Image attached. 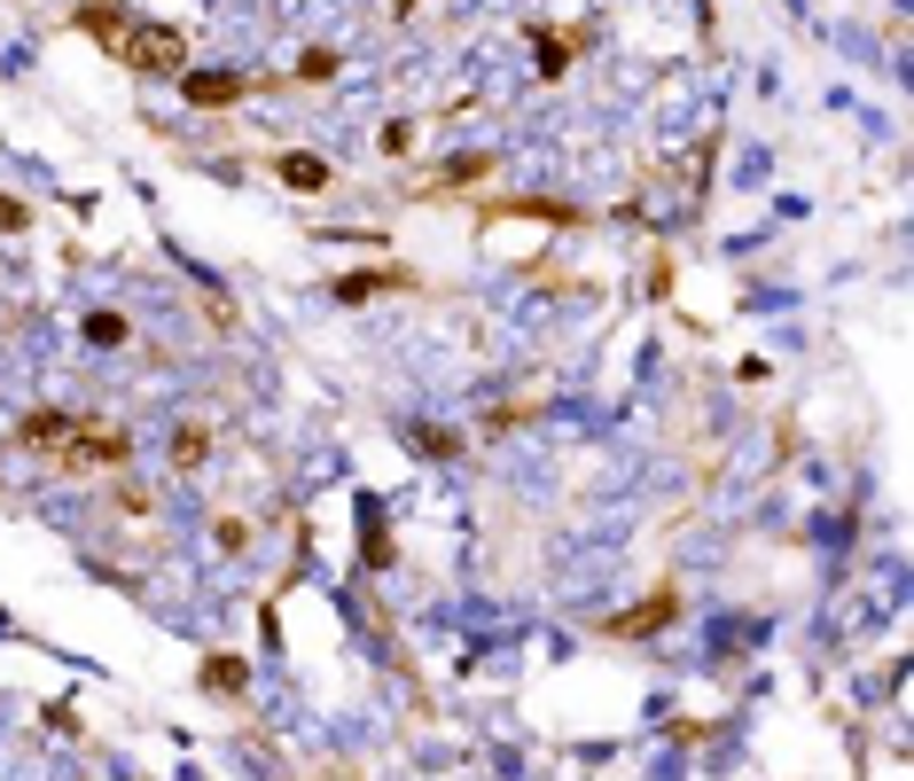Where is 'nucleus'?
Listing matches in <instances>:
<instances>
[{"label": "nucleus", "instance_id": "obj_12", "mask_svg": "<svg viewBox=\"0 0 914 781\" xmlns=\"http://www.w3.org/2000/svg\"><path fill=\"white\" fill-rule=\"evenodd\" d=\"M87 336H95V344H126L133 328H126V313H87Z\"/></svg>", "mask_w": 914, "mask_h": 781}, {"label": "nucleus", "instance_id": "obj_15", "mask_svg": "<svg viewBox=\"0 0 914 781\" xmlns=\"http://www.w3.org/2000/svg\"><path fill=\"white\" fill-rule=\"evenodd\" d=\"M0 227H9V235H24V227H32V211H24L17 196H0Z\"/></svg>", "mask_w": 914, "mask_h": 781}, {"label": "nucleus", "instance_id": "obj_7", "mask_svg": "<svg viewBox=\"0 0 914 781\" xmlns=\"http://www.w3.org/2000/svg\"><path fill=\"white\" fill-rule=\"evenodd\" d=\"M204 454H211V430H204V422H181V430H173V469H196Z\"/></svg>", "mask_w": 914, "mask_h": 781}, {"label": "nucleus", "instance_id": "obj_10", "mask_svg": "<svg viewBox=\"0 0 914 781\" xmlns=\"http://www.w3.org/2000/svg\"><path fill=\"white\" fill-rule=\"evenodd\" d=\"M274 172H282L290 188H328V164H320V156H282Z\"/></svg>", "mask_w": 914, "mask_h": 781}, {"label": "nucleus", "instance_id": "obj_1", "mask_svg": "<svg viewBox=\"0 0 914 781\" xmlns=\"http://www.w3.org/2000/svg\"><path fill=\"white\" fill-rule=\"evenodd\" d=\"M118 55H126V70H141V78H181L188 32H173V24H133V32L118 40Z\"/></svg>", "mask_w": 914, "mask_h": 781}, {"label": "nucleus", "instance_id": "obj_11", "mask_svg": "<svg viewBox=\"0 0 914 781\" xmlns=\"http://www.w3.org/2000/svg\"><path fill=\"white\" fill-rule=\"evenodd\" d=\"M414 454H431V462H454V454H461V438H454V430H414Z\"/></svg>", "mask_w": 914, "mask_h": 781}, {"label": "nucleus", "instance_id": "obj_8", "mask_svg": "<svg viewBox=\"0 0 914 781\" xmlns=\"http://www.w3.org/2000/svg\"><path fill=\"white\" fill-rule=\"evenodd\" d=\"M242 680H251V672H242V657H211V664H204V687H211V696H242Z\"/></svg>", "mask_w": 914, "mask_h": 781}, {"label": "nucleus", "instance_id": "obj_9", "mask_svg": "<svg viewBox=\"0 0 914 781\" xmlns=\"http://www.w3.org/2000/svg\"><path fill=\"white\" fill-rule=\"evenodd\" d=\"M376 290H406V274H345V282H337L345 305H360V297H376Z\"/></svg>", "mask_w": 914, "mask_h": 781}, {"label": "nucleus", "instance_id": "obj_2", "mask_svg": "<svg viewBox=\"0 0 914 781\" xmlns=\"http://www.w3.org/2000/svg\"><path fill=\"white\" fill-rule=\"evenodd\" d=\"M126 454H133V438H126V430H102V422H70V438H63L55 469H63V477H78V469H126Z\"/></svg>", "mask_w": 914, "mask_h": 781}, {"label": "nucleus", "instance_id": "obj_6", "mask_svg": "<svg viewBox=\"0 0 914 781\" xmlns=\"http://www.w3.org/2000/svg\"><path fill=\"white\" fill-rule=\"evenodd\" d=\"M78 32H87V40H102V47H118V40L133 32V17L118 9V0H87V9H78Z\"/></svg>", "mask_w": 914, "mask_h": 781}, {"label": "nucleus", "instance_id": "obj_14", "mask_svg": "<svg viewBox=\"0 0 914 781\" xmlns=\"http://www.w3.org/2000/svg\"><path fill=\"white\" fill-rule=\"evenodd\" d=\"M383 149H391V156H406V149H414V126H406V118H391V126H383Z\"/></svg>", "mask_w": 914, "mask_h": 781}, {"label": "nucleus", "instance_id": "obj_5", "mask_svg": "<svg viewBox=\"0 0 914 781\" xmlns=\"http://www.w3.org/2000/svg\"><path fill=\"white\" fill-rule=\"evenodd\" d=\"M70 422H78V414H63V406H32V414L17 422V438H24L32 454H63V438H70Z\"/></svg>", "mask_w": 914, "mask_h": 781}, {"label": "nucleus", "instance_id": "obj_3", "mask_svg": "<svg viewBox=\"0 0 914 781\" xmlns=\"http://www.w3.org/2000/svg\"><path fill=\"white\" fill-rule=\"evenodd\" d=\"M181 95H188L196 110H235L242 95H251V78H235V70H188Z\"/></svg>", "mask_w": 914, "mask_h": 781}, {"label": "nucleus", "instance_id": "obj_13", "mask_svg": "<svg viewBox=\"0 0 914 781\" xmlns=\"http://www.w3.org/2000/svg\"><path fill=\"white\" fill-rule=\"evenodd\" d=\"M297 78H305V86H320V78H337V55H328V47H313V55L297 63Z\"/></svg>", "mask_w": 914, "mask_h": 781}, {"label": "nucleus", "instance_id": "obj_4", "mask_svg": "<svg viewBox=\"0 0 914 781\" xmlns=\"http://www.w3.org/2000/svg\"><path fill=\"white\" fill-rule=\"evenodd\" d=\"M673 618H681V594H673V586H664V594H649V601H641V610H625V618H610L602 633H610V641H633V633H656V626H673Z\"/></svg>", "mask_w": 914, "mask_h": 781}]
</instances>
